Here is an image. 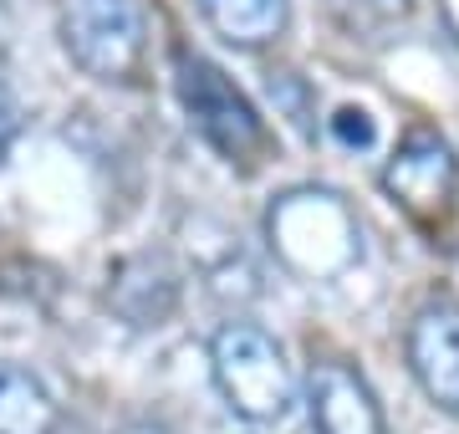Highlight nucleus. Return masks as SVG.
<instances>
[{"mask_svg": "<svg viewBox=\"0 0 459 434\" xmlns=\"http://www.w3.org/2000/svg\"><path fill=\"white\" fill-rule=\"evenodd\" d=\"M409 368L439 409L459 414V307L429 301L409 327Z\"/></svg>", "mask_w": 459, "mask_h": 434, "instance_id": "nucleus-6", "label": "nucleus"}, {"mask_svg": "<svg viewBox=\"0 0 459 434\" xmlns=\"http://www.w3.org/2000/svg\"><path fill=\"white\" fill-rule=\"evenodd\" d=\"M214 384L225 404L250 424H276L291 409V368L281 358L276 337L261 333L255 322H225L210 337Z\"/></svg>", "mask_w": 459, "mask_h": 434, "instance_id": "nucleus-2", "label": "nucleus"}, {"mask_svg": "<svg viewBox=\"0 0 459 434\" xmlns=\"http://www.w3.org/2000/svg\"><path fill=\"white\" fill-rule=\"evenodd\" d=\"M199 16L230 47H265L286 31L291 0H199Z\"/></svg>", "mask_w": 459, "mask_h": 434, "instance_id": "nucleus-8", "label": "nucleus"}, {"mask_svg": "<svg viewBox=\"0 0 459 434\" xmlns=\"http://www.w3.org/2000/svg\"><path fill=\"white\" fill-rule=\"evenodd\" d=\"M16 128H21V108H16V98L0 87V153L11 149V138H16Z\"/></svg>", "mask_w": 459, "mask_h": 434, "instance_id": "nucleus-11", "label": "nucleus"}, {"mask_svg": "<svg viewBox=\"0 0 459 434\" xmlns=\"http://www.w3.org/2000/svg\"><path fill=\"white\" fill-rule=\"evenodd\" d=\"M62 41L87 77L128 82L143 67L148 16L138 0H62Z\"/></svg>", "mask_w": 459, "mask_h": 434, "instance_id": "nucleus-3", "label": "nucleus"}, {"mask_svg": "<svg viewBox=\"0 0 459 434\" xmlns=\"http://www.w3.org/2000/svg\"><path fill=\"white\" fill-rule=\"evenodd\" d=\"M179 102H184V113H189V123H195V134L204 138L220 159H230V164H250V159L265 149L261 113H255L246 92L230 82L214 62H204V56H189V51L179 56Z\"/></svg>", "mask_w": 459, "mask_h": 434, "instance_id": "nucleus-4", "label": "nucleus"}, {"mask_svg": "<svg viewBox=\"0 0 459 434\" xmlns=\"http://www.w3.org/2000/svg\"><path fill=\"white\" fill-rule=\"evenodd\" d=\"M332 134L342 138L347 149H373V117L362 113V108H342V113L332 117Z\"/></svg>", "mask_w": 459, "mask_h": 434, "instance_id": "nucleus-10", "label": "nucleus"}, {"mask_svg": "<svg viewBox=\"0 0 459 434\" xmlns=\"http://www.w3.org/2000/svg\"><path fill=\"white\" fill-rule=\"evenodd\" d=\"M383 189L388 200L403 204L413 220H444L455 210V195H459V159L455 149L444 143L434 128H413L398 153L388 159L383 169Z\"/></svg>", "mask_w": 459, "mask_h": 434, "instance_id": "nucleus-5", "label": "nucleus"}, {"mask_svg": "<svg viewBox=\"0 0 459 434\" xmlns=\"http://www.w3.org/2000/svg\"><path fill=\"white\" fill-rule=\"evenodd\" d=\"M307 404H312L316 434H388L373 388L362 384L347 363H312Z\"/></svg>", "mask_w": 459, "mask_h": 434, "instance_id": "nucleus-7", "label": "nucleus"}, {"mask_svg": "<svg viewBox=\"0 0 459 434\" xmlns=\"http://www.w3.org/2000/svg\"><path fill=\"white\" fill-rule=\"evenodd\" d=\"M128 434H164V430H159V424H133Z\"/></svg>", "mask_w": 459, "mask_h": 434, "instance_id": "nucleus-13", "label": "nucleus"}, {"mask_svg": "<svg viewBox=\"0 0 459 434\" xmlns=\"http://www.w3.org/2000/svg\"><path fill=\"white\" fill-rule=\"evenodd\" d=\"M434 5H439V21H444V31H449V36L459 41V0H434Z\"/></svg>", "mask_w": 459, "mask_h": 434, "instance_id": "nucleus-12", "label": "nucleus"}, {"mask_svg": "<svg viewBox=\"0 0 459 434\" xmlns=\"http://www.w3.org/2000/svg\"><path fill=\"white\" fill-rule=\"evenodd\" d=\"M271 251L307 282H332L347 266H358V220L327 189H296L271 204Z\"/></svg>", "mask_w": 459, "mask_h": 434, "instance_id": "nucleus-1", "label": "nucleus"}, {"mask_svg": "<svg viewBox=\"0 0 459 434\" xmlns=\"http://www.w3.org/2000/svg\"><path fill=\"white\" fill-rule=\"evenodd\" d=\"M56 404L47 384L16 363H0V434H51Z\"/></svg>", "mask_w": 459, "mask_h": 434, "instance_id": "nucleus-9", "label": "nucleus"}]
</instances>
